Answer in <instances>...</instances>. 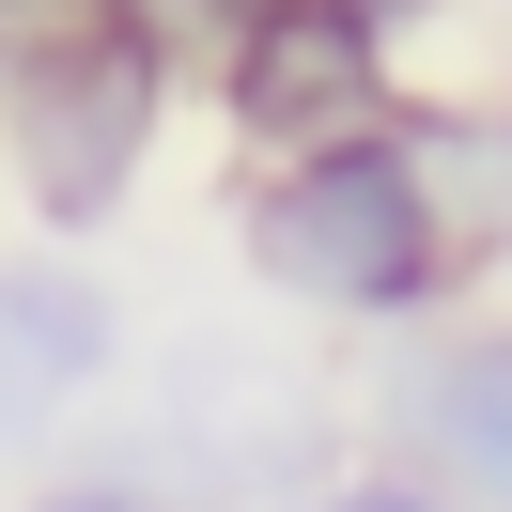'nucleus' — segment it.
<instances>
[{
    "label": "nucleus",
    "instance_id": "obj_1",
    "mask_svg": "<svg viewBox=\"0 0 512 512\" xmlns=\"http://www.w3.org/2000/svg\"><path fill=\"white\" fill-rule=\"evenodd\" d=\"M233 233H249V280L280 311H311V326H419L481 264L450 187H435V156L404 140V109L342 125V140H295V156H249Z\"/></svg>",
    "mask_w": 512,
    "mask_h": 512
},
{
    "label": "nucleus",
    "instance_id": "obj_2",
    "mask_svg": "<svg viewBox=\"0 0 512 512\" xmlns=\"http://www.w3.org/2000/svg\"><path fill=\"white\" fill-rule=\"evenodd\" d=\"M171 109H187V63L156 32H78V47H32V63H0V171L32 202L47 233H109L156 171Z\"/></svg>",
    "mask_w": 512,
    "mask_h": 512
},
{
    "label": "nucleus",
    "instance_id": "obj_3",
    "mask_svg": "<svg viewBox=\"0 0 512 512\" xmlns=\"http://www.w3.org/2000/svg\"><path fill=\"white\" fill-rule=\"evenodd\" d=\"M218 125L233 156H295V140H342V125H388L404 109V32H388L373 0H249L218 47Z\"/></svg>",
    "mask_w": 512,
    "mask_h": 512
},
{
    "label": "nucleus",
    "instance_id": "obj_4",
    "mask_svg": "<svg viewBox=\"0 0 512 512\" xmlns=\"http://www.w3.org/2000/svg\"><path fill=\"white\" fill-rule=\"evenodd\" d=\"M373 450H404L466 512H512V311H481V326L419 311V342L373 373Z\"/></svg>",
    "mask_w": 512,
    "mask_h": 512
},
{
    "label": "nucleus",
    "instance_id": "obj_5",
    "mask_svg": "<svg viewBox=\"0 0 512 512\" xmlns=\"http://www.w3.org/2000/svg\"><path fill=\"white\" fill-rule=\"evenodd\" d=\"M125 388V295L63 249H0V466Z\"/></svg>",
    "mask_w": 512,
    "mask_h": 512
},
{
    "label": "nucleus",
    "instance_id": "obj_6",
    "mask_svg": "<svg viewBox=\"0 0 512 512\" xmlns=\"http://www.w3.org/2000/svg\"><path fill=\"white\" fill-rule=\"evenodd\" d=\"M280 512H466V497H450V481H419L404 450H357V466H311Z\"/></svg>",
    "mask_w": 512,
    "mask_h": 512
},
{
    "label": "nucleus",
    "instance_id": "obj_7",
    "mask_svg": "<svg viewBox=\"0 0 512 512\" xmlns=\"http://www.w3.org/2000/svg\"><path fill=\"white\" fill-rule=\"evenodd\" d=\"M109 32V0H0V63H32V47H78Z\"/></svg>",
    "mask_w": 512,
    "mask_h": 512
},
{
    "label": "nucleus",
    "instance_id": "obj_8",
    "mask_svg": "<svg viewBox=\"0 0 512 512\" xmlns=\"http://www.w3.org/2000/svg\"><path fill=\"white\" fill-rule=\"evenodd\" d=\"M16 512H171L140 466H78V481H47V497H16Z\"/></svg>",
    "mask_w": 512,
    "mask_h": 512
},
{
    "label": "nucleus",
    "instance_id": "obj_9",
    "mask_svg": "<svg viewBox=\"0 0 512 512\" xmlns=\"http://www.w3.org/2000/svg\"><path fill=\"white\" fill-rule=\"evenodd\" d=\"M373 16H388V32H435V16H450V0H373Z\"/></svg>",
    "mask_w": 512,
    "mask_h": 512
},
{
    "label": "nucleus",
    "instance_id": "obj_10",
    "mask_svg": "<svg viewBox=\"0 0 512 512\" xmlns=\"http://www.w3.org/2000/svg\"><path fill=\"white\" fill-rule=\"evenodd\" d=\"M497 16H512V0H497Z\"/></svg>",
    "mask_w": 512,
    "mask_h": 512
}]
</instances>
